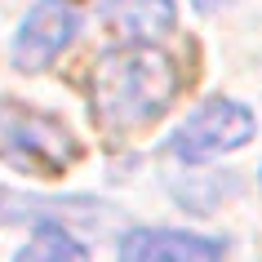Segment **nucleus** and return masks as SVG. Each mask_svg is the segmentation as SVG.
<instances>
[{
    "label": "nucleus",
    "instance_id": "nucleus-1",
    "mask_svg": "<svg viewBox=\"0 0 262 262\" xmlns=\"http://www.w3.org/2000/svg\"><path fill=\"white\" fill-rule=\"evenodd\" d=\"M178 89L182 76L169 54L151 45H116L89 71V111L107 134H134L160 120Z\"/></svg>",
    "mask_w": 262,
    "mask_h": 262
},
{
    "label": "nucleus",
    "instance_id": "nucleus-2",
    "mask_svg": "<svg viewBox=\"0 0 262 262\" xmlns=\"http://www.w3.org/2000/svg\"><path fill=\"white\" fill-rule=\"evenodd\" d=\"M76 156H80V142L71 138L67 124L14 98H0V160L36 178H58L76 165Z\"/></svg>",
    "mask_w": 262,
    "mask_h": 262
},
{
    "label": "nucleus",
    "instance_id": "nucleus-3",
    "mask_svg": "<svg viewBox=\"0 0 262 262\" xmlns=\"http://www.w3.org/2000/svg\"><path fill=\"white\" fill-rule=\"evenodd\" d=\"M253 129H258V120H253V111L245 102H235V98H209V102H200L173 129L169 151L178 160H213L222 151L245 147L253 138Z\"/></svg>",
    "mask_w": 262,
    "mask_h": 262
},
{
    "label": "nucleus",
    "instance_id": "nucleus-4",
    "mask_svg": "<svg viewBox=\"0 0 262 262\" xmlns=\"http://www.w3.org/2000/svg\"><path fill=\"white\" fill-rule=\"evenodd\" d=\"M80 31V14L71 0H36L14 36V67L45 71Z\"/></svg>",
    "mask_w": 262,
    "mask_h": 262
},
{
    "label": "nucleus",
    "instance_id": "nucleus-5",
    "mask_svg": "<svg viewBox=\"0 0 262 262\" xmlns=\"http://www.w3.org/2000/svg\"><path fill=\"white\" fill-rule=\"evenodd\" d=\"M222 240L173 227H134L120 240V262H222Z\"/></svg>",
    "mask_w": 262,
    "mask_h": 262
},
{
    "label": "nucleus",
    "instance_id": "nucleus-6",
    "mask_svg": "<svg viewBox=\"0 0 262 262\" xmlns=\"http://www.w3.org/2000/svg\"><path fill=\"white\" fill-rule=\"evenodd\" d=\"M107 27L129 36V45H151L156 36L173 31V0H107L102 5Z\"/></svg>",
    "mask_w": 262,
    "mask_h": 262
},
{
    "label": "nucleus",
    "instance_id": "nucleus-7",
    "mask_svg": "<svg viewBox=\"0 0 262 262\" xmlns=\"http://www.w3.org/2000/svg\"><path fill=\"white\" fill-rule=\"evenodd\" d=\"M14 262H89V249L54 218H40L31 240L14 253Z\"/></svg>",
    "mask_w": 262,
    "mask_h": 262
},
{
    "label": "nucleus",
    "instance_id": "nucleus-8",
    "mask_svg": "<svg viewBox=\"0 0 262 262\" xmlns=\"http://www.w3.org/2000/svg\"><path fill=\"white\" fill-rule=\"evenodd\" d=\"M36 209H40V200H31V195H23V191L0 187V227H5V222H23V218H31Z\"/></svg>",
    "mask_w": 262,
    "mask_h": 262
},
{
    "label": "nucleus",
    "instance_id": "nucleus-9",
    "mask_svg": "<svg viewBox=\"0 0 262 262\" xmlns=\"http://www.w3.org/2000/svg\"><path fill=\"white\" fill-rule=\"evenodd\" d=\"M195 9H200V14H213V9H222V5H231V0H191Z\"/></svg>",
    "mask_w": 262,
    "mask_h": 262
}]
</instances>
